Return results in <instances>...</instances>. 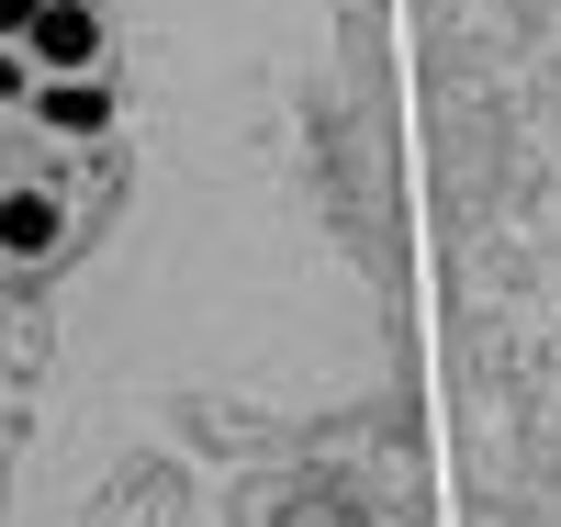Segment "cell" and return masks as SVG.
Here are the masks:
<instances>
[{
  "label": "cell",
  "mask_w": 561,
  "mask_h": 527,
  "mask_svg": "<svg viewBox=\"0 0 561 527\" xmlns=\"http://www.w3.org/2000/svg\"><path fill=\"white\" fill-rule=\"evenodd\" d=\"M34 57L45 68H102V23H90L79 0H45L34 12Z\"/></svg>",
  "instance_id": "6da1fadb"
},
{
  "label": "cell",
  "mask_w": 561,
  "mask_h": 527,
  "mask_svg": "<svg viewBox=\"0 0 561 527\" xmlns=\"http://www.w3.org/2000/svg\"><path fill=\"white\" fill-rule=\"evenodd\" d=\"M45 124H68V135H90V124H113V102H102V90H45Z\"/></svg>",
  "instance_id": "7a4b0ae2"
},
{
  "label": "cell",
  "mask_w": 561,
  "mask_h": 527,
  "mask_svg": "<svg viewBox=\"0 0 561 527\" xmlns=\"http://www.w3.org/2000/svg\"><path fill=\"white\" fill-rule=\"evenodd\" d=\"M45 236H57V214H45V203H0V248H45Z\"/></svg>",
  "instance_id": "3957f363"
},
{
  "label": "cell",
  "mask_w": 561,
  "mask_h": 527,
  "mask_svg": "<svg viewBox=\"0 0 561 527\" xmlns=\"http://www.w3.org/2000/svg\"><path fill=\"white\" fill-rule=\"evenodd\" d=\"M34 12H45V0H0V23H12V34H34Z\"/></svg>",
  "instance_id": "277c9868"
}]
</instances>
